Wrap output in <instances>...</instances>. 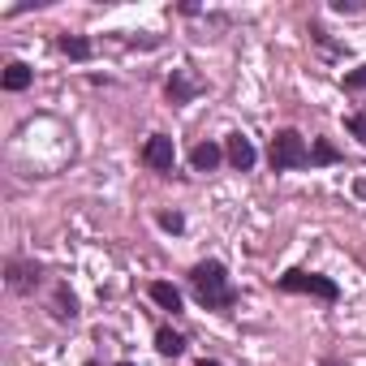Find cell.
<instances>
[{"instance_id": "6da1fadb", "label": "cell", "mask_w": 366, "mask_h": 366, "mask_svg": "<svg viewBox=\"0 0 366 366\" xmlns=\"http://www.w3.org/2000/svg\"><path fill=\"white\" fill-rule=\"evenodd\" d=\"M190 293L203 310H233L237 306V289L229 285V272L220 259H203L190 267Z\"/></svg>"}, {"instance_id": "9c48e42d", "label": "cell", "mask_w": 366, "mask_h": 366, "mask_svg": "<svg viewBox=\"0 0 366 366\" xmlns=\"http://www.w3.org/2000/svg\"><path fill=\"white\" fill-rule=\"evenodd\" d=\"M220 159H224V147H216V142H194V151H190V168L194 172H216Z\"/></svg>"}, {"instance_id": "ac0fdd59", "label": "cell", "mask_w": 366, "mask_h": 366, "mask_svg": "<svg viewBox=\"0 0 366 366\" xmlns=\"http://www.w3.org/2000/svg\"><path fill=\"white\" fill-rule=\"evenodd\" d=\"M362 0H332V14H362Z\"/></svg>"}, {"instance_id": "277c9868", "label": "cell", "mask_w": 366, "mask_h": 366, "mask_svg": "<svg viewBox=\"0 0 366 366\" xmlns=\"http://www.w3.org/2000/svg\"><path fill=\"white\" fill-rule=\"evenodd\" d=\"M5 285L26 297V293H35V289L44 285V267H39L35 259H9V263H5Z\"/></svg>"}, {"instance_id": "ffe728a7", "label": "cell", "mask_w": 366, "mask_h": 366, "mask_svg": "<svg viewBox=\"0 0 366 366\" xmlns=\"http://www.w3.org/2000/svg\"><path fill=\"white\" fill-rule=\"evenodd\" d=\"M117 366H134V362H117Z\"/></svg>"}, {"instance_id": "ba28073f", "label": "cell", "mask_w": 366, "mask_h": 366, "mask_svg": "<svg viewBox=\"0 0 366 366\" xmlns=\"http://www.w3.org/2000/svg\"><path fill=\"white\" fill-rule=\"evenodd\" d=\"M35 82V69L26 65V61H9L5 65V74H0V86H5L9 95H18V91H26Z\"/></svg>"}, {"instance_id": "3957f363", "label": "cell", "mask_w": 366, "mask_h": 366, "mask_svg": "<svg viewBox=\"0 0 366 366\" xmlns=\"http://www.w3.org/2000/svg\"><path fill=\"white\" fill-rule=\"evenodd\" d=\"M280 293H310V297H319V302H340V285L332 280V276H319V272H306V267H289L280 280Z\"/></svg>"}, {"instance_id": "4fadbf2b", "label": "cell", "mask_w": 366, "mask_h": 366, "mask_svg": "<svg viewBox=\"0 0 366 366\" xmlns=\"http://www.w3.org/2000/svg\"><path fill=\"white\" fill-rule=\"evenodd\" d=\"M61 52H65L69 61H91L95 44H91L86 35H61Z\"/></svg>"}, {"instance_id": "52a82bcc", "label": "cell", "mask_w": 366, "mask_h": 366, "mask_svg": "<svg viewBox=\"0 0 366 366\" xmlns=\"http://www.w3.org/2000/svg\"><path fill=\"white\" fill-rule=\"evenodd\" d=\"M224 159H229L237 172H250V168L259 164V151H254V142H250L246 134H229V142H224Z\"/></svg>"}, {"instance_id": "7a4b0ae2", "label": "cell", "mask_w": 366, "mask_h": 366, "mask_svg": "<svg viewBox=\"0 0 366 366\" xmlns=\"http://www.w3.org/2000/svg\"><path fill=\"white\" fill-rule=\"evenodd\" d=\"M267 164H272V172H302V168H310V142L297 129H276L272 147H267Z\"/></svg>"}, {"instance_id": "5b68a950", "label": "cell", "mask_w": 366, "mask_h": 366, "mask_svg": "<svg viewBox=\"0 0 366 366\" xmlns=\"http://www.w3.org/2000/svg\"><path fill=\"white\" fill-rule=\"evenodd\" d=\"M138 159H142L151 172H172V164H177V147H172V138H168V134H151V138L142 142Z\"/></svg>"}, {"instance_id": "30bf717a", "label": "cell", "mask_w": 366, "mask_h": 366, "mask_svg": "<svg viewBox=\"0 0 366 366\" xmlns=\"http://www.w3.org/2000/svg\"><path fill=\"white\" fill-rule=\"evenodd\" d=\"M52 319H56V323H74V319H78V297H74L69 285H56V289H52Z\"/></svg>"}, {"instance_id": "8992f818", "label": "cell", "mask_w": 366, "mask_h": 366, "mask_svg": "<svg viewBox=\"0 0 366 366\" xmlns=\"http://www.w3.org/2000/svg\"><path fill=\"white\" fill-rule=\"evenodd\" d=\"M203 91H207V86H203L190 69H172V74H168V82H164V95H168V104H172V108H186V104H190V99H199Z\"/></svg>"}, {"instance_id": "8fae6325", "label": "cell", "mask_w": 366, "mask_h": 366, "mask_svg": "<svg viewBox=\"0 0 366 366\" xmlns=\"http://www.w3.org/2000/svg\"><path fill=\"white\" fill-rule=\"evenodd\" d=\"M147 293H151V302H155L159 310H172V315H181V289H172L168 280H155Z\"/></svg>"}, {"instance_id": "9a60e30c", "label": "cell", "mask_w": 366, "mask_h": 366, "mask_svg": "<svg viewBox=\"0 0 366 366\" xmlns=\"http://www.w3.org/2000/svg\"><path fill=\"white\" fill-rule=\"evenodd\" d=\"M155 224L164 229V233H186V216H181V212H155Z\"/></svg>"}, {"instance_id": "d6986e66", "label": "cell", "mask_w": 366, "mask_h": 366, "mask_svg": "<svg viewBox=\"0 0 366 366\" xmlns=\"http://www.w3.org/2000/svg\"><path fill=\"white\" fill-rule=\"evenodd\" d=\"M199 366H220V362H216V357H203V362H199Z\"/></svg>"}, {"instance_id": "7c38bea8", "label": "cell", "mask_w": 366, "mask_h": 366, "mask_svg": "<svg viewBox=\"0 0 366 366\" xmlns=\"http://www.w3.org/2000/svg\"><path fill=\"white\" fill-rule=\"evenodd\" d=\"M155 349H159L164 357H181V353H186V336L172 332V327H159V332H155Z\"/></svg>"}, {"instance_id": "2e32d148", "label": "cell", "mask_w": 366, "mask_h": 366, "mask_svg": "<svg viewBox=\"0 0 366 366\" xmlns=\"http://www.w3.org/2000/svg\"><path fill=\"white\" fill-rule=\"evenodd\" d=\"M345 129L357 138V142H366V108H357V112H349L345 117Z\"/></svg>"}, {"instance_id": "5bb4252c", "label": "cell", "mask_w": 366, "mask_h": 366, "mask_svg": "<svg viewBox=\"0 0 366 366\" xmlns=\"http://www.w3.org/2000/svg\"><path fill=\"white\" fill-rule=\"evenodd\" d=\"M340 159H345V155H340V151H336L327 138H315V142H310V168H323V164H340Z\"/></svg>"}, {"instance_id": "e0dca14e", "label": "cell", "mask_w": 366, "mask_h": 366, "mask_svg": "<svg viewBox=\"0 0 366 366\" xmlns=\"http://www.w3.org/2000/svg\"><path fill=\"white\" fill-rule=\"evenodd\" d=\"M345 91H366V65H357V69L345 74Z\"/></svg>"}]
</instances>
